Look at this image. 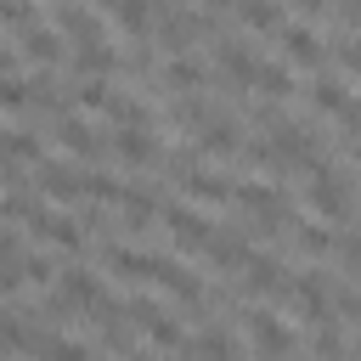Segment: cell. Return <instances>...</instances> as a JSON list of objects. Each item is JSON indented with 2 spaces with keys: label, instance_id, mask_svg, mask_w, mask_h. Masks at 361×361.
<instances>
[{
  "label": "cell",
  "instance_id": "44dd1931",
  "mask_svg": "<svg viewBox=\"0 0 361 361\" xmlns=\"http://www.w3.org/2000/svg\"><path fill=\"white\" fill-rule=\"evenodd\" d=\"M203 79H209V73H203L197 62H186V56H175V62L164 68V85H169V90H180V96H197V90H203Z\"/></svg>",
  "mask_w": 361,
  "mask_h": 361
},
{
  "label": "cell",
  "instance_id": "6da1fadb",
  "mask_svg": "<svg viewBox=\"0 0 361 361\" xmlns=\"http://www.w3.org/2000/svg\"><path fill=\"white\" fill-rule=\"evenodd\" d=\"M271 164L276 169H316L322 164V141L305 130V124H282L271 135Z\"/></svg>",
  "mask_w": 361,
  "mask_h": 361
},
{
  "label": "cell",
  "instance_id": "74e56055",
  "mask_svg": "<svg viewBox=\"0 0 361 361\" xmlns=\"http://www.w3.org/2000/svg\"><path fill=\"white\" fill-rule=\"evenodd\" d=\"M338 310H344V316L361 327V293H338Z\"/></svg>",
  "mask_w": 361,
  "mask_h": 361
},
{
  "label": "cell",
  "instance_id": "f1b7e54d",
  "mask_svg": "<svg viewBox=\"0 0 361 361\" xmlns=\"http://www.w3.org/2000/svg\"><path fill=\"white\" fill-rule=\"evenodd\" d=\"M333 254H338V265H344L350 276H361V237H355V231H338V237H333Z\"/></svg>",
  "mask_w": 361,
  "mask_h": 361
},
{
  "label": "cell",
  "instance_id": "603a6c76",
  "mask_svg": "<svg viewBox=\"0 0 361 361\" xmlns=\"http://www.w3.org/2000/svg\"><path fill=\"white\" fill-rule=\"evenodd\" d=\"M56 135H62V147H68V152H79V158L102 147V141H96V130H90L85 118H62V124H56Z\"/></svg>",
  "mask_w": 361,
  "mask_h": 361
},
{
  "label": "cell",
  "instance_id": "7402d4cb",
  "mask_svg": "<svg viewBox=\"0 0 361 361\" xmlns=\"http://www.w3.org/2000/svg\"><path fill=\"white\" fill-rule=\"evenodd\" d=\"M113 23L124 34H147L152 28V0H113Z\"/></svg>",
  "mask_w": 361,
  "mask_h": 361
},
{
  "label": "cell",
  "instance_id": "b9f144b4",
  "mask_svg": "<svg viewBox=\"0 0 361 361\" xmlns=\"http://www.w3.org/2000/svg\"><path fill=\"white\" fill-rule=\"evenodd\" d=\"M0 141H6V135H0Z\"/></svg>",
  "mask_w": 361,
  "mask_h": 361
},
{
  "label": "cell",
  "instance_id": "277c9868",
  "mask_svg": "<svg viewBox=\"0 0 361 361\" xmlns=\"http://www.w3.org/2000/svg\"><path fill=\"white\" fill-rule=\"evenodd\" d=\"M147 282H158L164 293H180L186 305H197L203 299V282L180 265V259H164V254H152V271H147Z\"/></svg>",
  "mask_w": 361,
  "mask_h": 361
},
{
  "label": "cell",
  "instance_id": "ac0fdd59",
  "mask_svg": "<svg viewBox=\"0 0 361 361\" xmlns=\"http://www.w3.org/2000/svg\"><path fill=\"white\" fill-rule=\"evenodd\" d=\"M282 45H288V62H299V68H316L322 62V39L310 28H282Z\"/></svg>",
  "mask_w": 361,
  "mask_h": 361
},
{
  "label": "cell",
  "instance_id": "4fadbf2b",
  "mask_svg": "<svg viewBox=\"0 0 361 361\" xmlns=\"http://www.w3.org/2000/svg\"><path fill=\"white\" fill-rule=\"evenodd\" d=\"M220 68H226V79H231V85H254L265 62H259L248 45H220Z\"/></svg>",
  "mask_w": 361,
  "mask_h": 361
},
{
  "label": "cell",
  "instance_id": "9c48e42d",
  "mask_svg": "<svg viewBox=\"0 0 361 361\" xmlns=\"http://www.w3.org/2000/svg\"><path fill=\"white\" fill-rule=\"evenodd\" d=\"M164 220H169V237H175L180 248H203V243L214 237V226H209V220H203L197 209H169Z\"/></svg>",
  "mask_w": 361,
  "mask_h": 361
},
{
  "label": "cell",
  "instance_id": "e0dca14e",
  "mask_svg": "<svg viewBox=\"0 0 361 361\" xmlns=\"http://www.w3.org/2000/svg\"><path fill=\"white\" fill-rule=\"evenodd\" d=\"M113 152H118L124 164H152V158H158V141H152L147 130H118V135H113Z\"/></svg>",
  "mask_w": 361,
  "mask_h": 361
},
{
  "label": "cell",
  "instance_id": "5b68a950",
  "mask_svg": "<svg viewBox=\"0 0 361 361\" xmlns=\"http://www.w3.org/2000/svg\"><path fill=\"white\" fill-rule=\"evenodd\" d=\"M293 305H299V316H305L310 327L333 322V293H327V282H322L316 271H305V276L293 282Z\"/></svg>",
  "mask_w": 361,
  "mask_h": 361
},
{
  "label": "cell",
  "instance_id": "d590c367",
  "mask_svg": "<svg viewBox=\"0 0 361 361\" xmlns=\"http://www.w3.org/2000/svg\"><path fill=\"white\" fill-rule=\"evenodd\" d=\"M338 62H344V68L361 79V39H338Z\"/></svg>",
  "mask_w": 361,
  "mask_h": 361
},
{
  "label": "cell",
  "instance_id": "f35d334b",
  "mask_svg": "<svg viewBox=\"0 0 361 361\" xmlns=\"http://www.w3.org/2000/svg\"><path fill=\"white\" fill-rule=\"evenodd\" d=\"M338 11H344V17H350V23H361V0H344V6H338Z\"/></svg>",
  "mask_w": 361,
  "mask_h": 361
},
{
  "label": "cell",
  "instance_id": "30bf717a",
  "mask_svg": "<svg viewBox=\"0 0 361 361\" xmlns=\"http://www.w3.org/2000/svg\"><path fill=\"white\" fill-rule=\"evenodd\" d=\"M28 220H34V231H39V237H51L56 248H85V231H79V220H68V214H45V209H34Z\"/></svg>",
  "mask_w": 361,
  "mask_h": 361
},
{
  "label": "cell",
  "instance_id": "7c38bea8",
  "mask_svg": "<svg viewBox=\"0 0 361 361\" xmlns=\"http://www.w3.org/2000/svg\"><path fill=\"white\" fill-rule=\"evenodd\" d=\"M73 68H79L85 79H90V73L102 79V73H113V68H118V51H107V45H102V34H96V39H79V45H73Z\"/></svg>",
  "mask_w": 361,
  "mask_h": 361
},
{
  "label": "cell",
  "instance_id": "2e32d148",
  "mask_svg": "<svg viewBox=\"0 0 361 361\" xmlns=\"http://www.w3.org/2000/svg\"><path fill=\"white\" fill-rule=\"evenodd\" d=\"M197 152H209V158H214V152H237V118H220V113H214V118L203 124V135H197Z\"/></svg>",
  "mask_w": 361,
  "mask_h": 361
},
{
  "label": "cell",
  "instance_id": "ab89813d",
  "mask_svg": "<svg viewBox=\"0 0 361 361\" xmlns=\"http://www.w3.org/2000/svg\"><path fill=\"white\" fill-rule=\"evenodd\" d=\"M11 62H17V56H11V51H6V45H0V79H6V73H11Z\"/></svg>",
  "mask_w": 361,
  "mask_h": 361
},
{
  "label": "cell",
  "instance_id": "e575fe53",
  "mask_svg": "<svg viewBox=\"0 0 361 361\" xmlns=\"http://www.w3.org/2000/svg\"><path fill=\"white\" fill-rule=\"evenodd\" d=\"M0 107H11V113H17V107H28V85L6 73V79H0Z\"/></svg>",
  "mask_w": 361,
  "mask_h": 361
},
{
  "label": "cell",
  "instance_id": "3957f363",
  "mask_svg": "<svg viewBox=\"0 0 361 361\" xmlns=\"http://www.w3.org/2000/svg\"><path fill=\"white\" fill-rule=\"evenodd\" d=\"M248 344L259 361H288L293 355V333L271 316V310H248Z\"/></svg>",
  "mask_w": 361,
  "mask_h": 361
},
{
  "label": "cell",
  "instance_id": "60d3db41",
  "mask_svg": "<svg viewBox=\"0 0 361 361\" xmlns=\"http://www.w3.org/2000/svg\"><path fill=\"white\" fill-rule=\"evenodd\" d=\"M299 6H305V11H322V6H327V0H299Z\"/></svg>",
  "mask_w": 361,
  "mask_h": 361
},
{
  "label": "cell",
  "instance_id": "4dcf8cb0",
  "mask_svg": "<svg viewBox=\"0 0 361 361\" xmlns=\"http://www.w3.org/2000/svg\"><path fill=\"white\" fill-rule=\"evenodd\" d=\"M0 152H6L11 164H34V158H39V141L17 130V135H6V141H0Z\"/></svg>",
  "mask_w": 361,
  "mask_h": 361
},
{
  "label": "cell",
  "instance_id": "484cf974",
  "mask_svg": "<svg viewBox=\"0 0 361 361\" xmlns=\"http://www.w3.org/2000/svg\"><path fill=\"white\" fill-rule=\"evenodd\" d=\"M23 51H28L34 62H56V56H62V39H56L51 28H28V34H23Z\"/></svg>",
  "mask_w": 361,
  "mask_h": 361
},
{
  "label": "cell",
  "instance_id": "d4e9b609",
  "mask_svg": "<svg viewBox=\"0 0 361 361\" xmlns=\"http://www.w3.org/2000/svg\"><path fill=\"white\" fill-rule=\"evenodd\" d=\"M192 361H231V338H226L220 327H203V333L192 338Z\"/></svg>",
  "mask_w": 361,
  "mask_h": 361
},
{
  "label": "cell",
  "instance_id": "836d02e7",
  "mask_svg": "<svg viewBox=\"0 0 361 361\" xmlns=\"http://www.w3.org/2000/svg\"><path fill=\"white\" fill-rule=\"evenodd\" d=\"M338 350H344V338H338V327H333V322H322V327H316V355H327V361H338Z\"/></svg>",
  "mask_w": 361,
  "mask_h": 361
},
{
  "label": "cell",
  "instance_id": "cb8c5ba5",
  "mask_svg": "<svg viewBox=\"0 0 361 361\" xmlns=\"http://www.w3.org/2000/svg\"><path fill=\"white\" fill-rule=\"evenodd\" d=\"M186 192H192L197 203H226V197H231V186H226L220 175H209V169H192V175H186Z\"/></svg>",
  "mask_w": 361,
  "mask_h": 361
},
{
  "label": "cell",
  "instance_id": "f546056e",
  "mask_svg": "<svg viewBox=\"0 0 361 361\" xmlns=\"http://www.w3.org/2000/svg\"><path fill=\"white\" fill-rule=\"evenodd\" d=\"M254 85H259V96H265V102H282V96L293 90V85H288V68H259V79H254Z\"/></svg>",
  "mask_w": 361,
  "mask_h": 361
},
{
  "label": "cell",
  "instance_id": "5bb4252c",
  "mask_svg": "<svg viewBox=\"0 0 361 361\" xmlns=\"http://www.w3.org/2000/svg\"><path fill=\"white\" fill-rule=\"evenodd\" d=\"M102 259H107L124 282H147V271H152V254H141V248H118V243H107Z\"/></svg>",
  "mask_w": 361,
  "mask_h": 361
},
{
  "label": "cell",
  "instance_id": "d6a6232c",
  "mask_svg": "<svg viewBox=\"0 0 361 361\" xmlns=\"http://www.w3.org/2000/svg\"><path fill=\"white\" fill-rule=\"evenodd\" d=\"M45 361H90V350L85 344H73V338H45V350H39Z\"/></svg>",
  "mask_w": 361,
  "mask_h": 361
},
{
  "label": "cell",
  "instance_id": "8992f818",
  "mask_svg": "<svg viewBox=\"0 0 361 361\" xmlns=\"http://www.w3.org/2000/svg\"><path fill=\"white\" fill-rule=\"evenodd\" d=\"M34 186H39L45 197H56V203H73V197H85V175H79V169H68V164H39Z\"/></svg>",
  "mask_w": 361,
  "mask_h": 361
},
{
  "label": "cell",
  "instance_id": "1f68e13d",
  "mask_svg": "<svg viewBox=\"0 0 361 361\" xmlns=\"http://www.w3.org/2000/svg\"><path fill=\"white\" fill-rule=\"evenodd\" d=\"M293 243H299V254H316V259H322V254H333V231H316V226H299V237H293Z\"/></svg>",
  "mask_w": 361,
  "mask_h": 361
},
{
  "label": "cell",
  "instance_id": "d6986e66",
  "mask_svg": "<svg viewBox=\"0 0 361 361\" xmlns=\"http://www.w3.org/2000/svg\"><path fill=\"white\" fill-rule=\"evenodd\" d=\"M118 209H124V226H130V231H147V226H152V214H158L152 192H135V186H124Z\"/></svg>",
  "mask_w": 361,
  "mask_h": 361
},
{
  "label": "cell",
  "instance_id": "4316f807",
  "mask_svg": "<svg viewBox=\"0 0 361 361\" xmlns=\"http://www.w3.org/2000/svg\"><path fill=\"white\" fill-rule=\"evenodd\" d=\"M310 102H316L322 113H344V107H350V96H344L338 79H316V85H310Z\"/></svg>",
  "mask_w": 361,
  "mask_h": 361
},
{
  "label": "cell",
  "instance_id": "8d00e7d4",
  "mask_svg": "<svg viewBox=\"0 0 361 361\" xmlns=\"http://www.w3.org/2000/svg\"><path fill=\"white\" fill-rule=\"evenodd\" d=\"M17 259H23V254H17V237L0 231V265H17Z\"/></svg>",
  "mask_w": 361,
  "mask_h": 361
},
{
  "label": "cell",
  "instance_id": "8fae6325",
  "mask_svg": "<svg viewBox=\"0 0 361 361\" xmlns=\"http://www.w3.org/2000/svg\"><path fill=\"white\" fill-rule=\"evenodd\" d=\"M203 254H209L220 271H237V265H248V237H243V231H214V237L203 243Z\"/></svg>",
  "mask_w": 361,
  "mask_h": 361
},
{
  "label": "cell",
  "instance_id": "52a82bcc",
  "mask_svg": "<svg viewBox=\"0 0 361 361\" xmlns=\"http://www.w3.org/2000/svg\"><path fill=\"white\" fill-rule=\"evenodd\" d=\"M158 34H164V45L169 51H186V39H197V34H209V17H197V11H164L158 6Z\"/></svg>",
  "mask_w": 361,
  "mask_h": 361
},
{
  "label": "cell",
  "instance_id": "83f0119b",
  "mask_svg": "<svg viewBox=\"0 0 361 361\" xmlns=\"http://www.w3.org/2000/svg\"><path fill=\"white\" fill-rule=\"evenodd\" d=\"M34 17H39V11H34V0H0V23H6V28H23V34H28V28H34Z\"/></svg>",
  "mask_w": 361,
  "mask_h": 361
},
{
  "label": "cell",
  "instance_id": "ba28073f",
  "mask_svg": "<svg viewBox=\"0 0 361 361\" xmlns=\"http://www.w3.org/2000/svg\"><path fill=\"white\" fill-rule=\"evenodd\" d=\"M276 288H282V259H271V254H248V265H243V293L259 299V293H276Z\"/></svg>",
  "mask_w": 361,
  "mask_h": 361
},
{
  "label": "cell",
  "instance_id": "7a4b0ae2",
  "mask_svg": "<svg viewBox=\"0 0 361 361\" xmlns=\"http://www.w3.org/2000/svg\"><path fill=\"white\" fill-rule=\"evenodd\" d=\"M310 209L322 220H344L350 214V180L333 169V164H316L310 169Z\"/></svg>",
  "mask_w": 361,
  "mask_h": 361
},
{
  "label": "cell",
  "instance_id": "9a60e30c",
  "mask_svg": "<svg viewBox=\"0 0 361 361\" xmlns=\"http://www.w3.org/2000/svg\"><path fill=\"white\" fill-rule=\"evenodd\" d=\"M237 23L254 34H276L282 28V6L276 0H237Z\"/></svg>",
  "mask_w": 361,
  "mask_h": 361
},
{
  "label": "cell",
  "instance_id": "ffe728a7",
  "mask_svg": "<svg viewBox=\"0 0 361 361\" xmlns=\"http://www.w3.org/2000/svg\"><path fill=\"white\" fill-rule=\"evenodd\" d=\"M56 23H62V34H73V39H96V17H90L79 0H56Z\"/></svg>",
  "mask_w": 361,
  "mask_h": 361
}]
</instances>
